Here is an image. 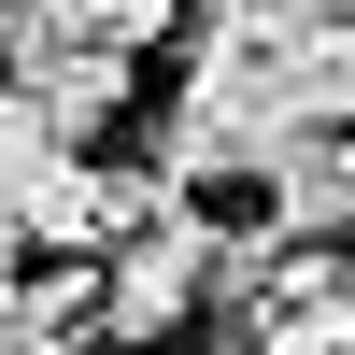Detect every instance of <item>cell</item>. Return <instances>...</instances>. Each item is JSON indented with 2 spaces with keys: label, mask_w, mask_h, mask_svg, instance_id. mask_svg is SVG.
<instances>
[{
  "label": "cell",
  "mask_w": 355,
  "mask_h": 355,
  "mask_svg": "<svg viewBox=\"0 0 355 355\" xmlns=\"http://www.w3.org/2000/svg\"><path fill=\"white\" fill-rule=\"evenodd\" d=\"M214 284H227V227L185 214V185H171L157 214H128L100 242V313H85V327H100V341H171Z\"/></svg>",
  "instance_id": "cell-1"
},
{
  "label": "cell",
  "mask_w": 355,
  "mask_h": 355,
  "mask_svg": "<svg viewBox=\"0 0 355 355\" xmlns=\"http://www.w3.org/2000/svg\"><path fill=\"white\" fill-rule=\"evenodd\" d=\"M128 71H142V57H85V43H15V71H0V85H15V114H43L57 142H100L114 114H128Z\"/></svg>",
  "instance_id": "cell-2"
},
{
  "label": "cell",
  "mask_w": 355,
  "mask_h": 355,
  "mask_svg": "<svg viewBox=\"0 0 355 355\" xmlns=\"http://www.w3.org/2000/svg\"><path fill=\"white\" fill-rule=\"evenodd\" d=\"M185 0H0V43H85V57H142L171 43Z\"/></svg>",
  "instance_id": "cell-3"
},
{
  "label": "cell",
  "mask_w": 355,
  "mask_h": 355,
  "mask_svg": "<svg viewBox=\"0 0 355 355\" xmlns=\"http://www.w3.org/2000/svg\"><path fill=\"white\" fill-rule=\"evenodd\" d=\"M284 57H299V114H313V128H355V0H341V15L299 0V43H284Z\"/></svg>",
  "instance_id": "cell-4"
},
{
  "label": "cell",
  "mask_w": 355,
  "mask_h": 355,
  "mask_svg": "<svg viewBox=\"0 0 355 355\" xmlns=\"http://www.w3.org/2000/svg\"><path fill=\"white\" fill-rule=\"evenodd\" d=\"M15 299H28V227L0 214V341H15Z\"/></svg>",
  "instance_id": "cell-5"
},
{
  "label": "cell",
  "mask_w": 355,
  "mask_h": 355,
  "mask_svg": "<svg viewBox=\"0 0 355 355\" xmlns=\"http://www.w3.org/2000/svg\"><path fill=\"white\" fill-rule=\"evenodd\" d=\"M199 15H270V0H199Z\"/></svg>",
  "instance_id": "cell-6"
},
{
  "label": "cell",
  "mask_w": 355,
  "mask_h": 355,
  "mask_svg": "<svg viewBox=\"0 0 355 355\" xmlns=\"http://www.w3.org/2000/svg\"><path fill=\"white\" fill-rule=\"evenodd\" d=\"M0 355H71V341H0Z\"/></svg>",
  "instance_id": "cell-7"
}]
</instances>
